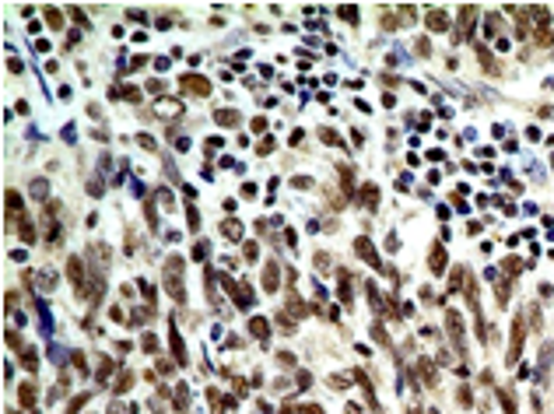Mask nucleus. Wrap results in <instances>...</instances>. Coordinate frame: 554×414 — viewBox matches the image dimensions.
Here are the masks:
<instances>
[{"instance_id":"obj_40","label":"nucleus","mask_w":554,"mask_h":414,"mask_svg":"<svg viewBox=\"0 0 554 414\" xmlns=\"http://www.w3.org/2000/svg\"><path fill=\"white\" fill-rule=\"evenodd\" d=\"M291 183H295V190H309L312 186V179H305V176H295Z\"/></svg>"},{"instance_id":"obj_28","label":"nucleus","mask_w":554,"mask_h":414,"mask_svg":"<svg viewBox=\"0 0 554 414\" xmlns=\"http://www.w3.org/2000/svg\"><path fill=\"white\" fill-rule=\"evenodd\" d=\"M113 369H116V361H113V358H102V365H98V379H109Z\"/></svg>"},{"instance_id":"obj_2","label":"nucleus","mask_w":554,"mask_h":414,"mask_svg":"<svg viewBox=\"0 0 554 414\" xmlns=\"http://www.w3.org/2000/svg\"><path fill=\"white\" fill-rule=\"evenodd\" d=\"M523 337H526V316H516V320H512V344H509V361H505V365H516V361H519Z\"/></svg>"},{"instance_id":"obj_6","label":"nucleus","mask_w":554,"mask_h":414,"mask_svg":"<svg viewBox=\"0 0 554 414\" xmlns=\"http://www.w3.org/2000/svg\"><path fill=\"white\" fill-rule=\"evenodd\" d=\"M57 211H60L57 204H46V207H42V232H46V239H49V242H53V239L60 235V221H57Z\"/></svg>"},{"instance_id":"obj_37","label":"nucleus","mask_w":554,"mask_h":414,"mask_svg":"<svg viewBox=\"0 0 554 414\" xmlns=\"http://www.w3.org/2000/svg\"><path fill=\"white\" fill-rule=\"evenodd\" d=\"M207 242H197V246H193V260H204V256H207Z\"/></svg>"},{"instance_id":"obj_10","label":"nucleus","mask_w":554,"mask_h":414,"mask_svg":"<svg viewBox=\"0 0 554 414\" xmlns=\"http://www.w3.org/2000/svg\"><path fill=\"white\" fill-rule=\"evenodd\" d=\"M154 109H158V116H165V120H176V116L183 113V102H176V98H161Z\"/></svg>"},{"instance_id":"obj_30","label":"nucleus","mask_w":554,"mask_h":414,"mask_svg":"<svg viewBox=\"0 0 554 414\" xmlns=\"http://www.w3.org/2000/svg\"><path fill=\"white\" fill-rule=\"evenodd\" d=\"M242 256H246L249 264H253V260L260 256V246H256V242H246V246H242Z\"/></svg>"},{"instance_id":"obj_3","label":"nucleus","mask_w":554,"mask_h":414,"mask_svg":"<svg viewBox=\"0 0 554 414\" xmlns=\"http://www.w3.org/2000/svg\"><path fill=\"white\" fill-rule=\"evenodd\" d=\"M446 327H449V341L456 344L460 354H467V344H463V320H460V313L456 309H449L446 313Z\"/></svg>"},{"instance_id":"obj_11","label":"nucleus","mask_w":554,"mask_h":414,"mask_svg":"<svg viewBox=\"0 0 554 414\" xmlns=\"http://www.w3.org/2000/svg\"><path fill=\"white\" fill-rule=\"evenodd\" d=\"M428 267H431V274H442V271H446V249H442V242H435V249H431V256H428Z\"/></svg>"},{"instance_id":"obj_5","label":"nucleus","mask_w":554,"mask_h":414,"mask_svg":"<svg viewBox=\"0 0 554 414\" xmlns=\"http://www.w3.org/2000/svg\"><path fill=\"white\" fill-rule=\"evenodd\" d=\"M354 253H358V256L365 260V264H372L375 271H386V264L379 260V253H375V246H372L368 239H358V242H354Z\"/></svg>"},{"instance_id":"obj_34","label":"nucleus","mask_w":554,"mask_h":414,"mask_svg":"<svg viewBox=\"0 0 554 414\" xmlns=\"http://www.w3.org/2000/svg\"><path fill=\"white\" fill-rule=\"evenodd\" d=\"M39 284H42V288H53V284H57V274H53V271H42V274H39Z\"/></svg>"},{"instance_id":"obj_48","label":"nucleus","mask_w":554,"mask_h":414,"mask_svg":"<svg viewBox=\"0 0 554 414\" xmlns=\"http://www.w3.org/2000/svg\"><path fill=\"white\" fill-rule=\"evenodd\" d=\"M7 344H11V347H21V337H18L14 330H7Z\"/></svg>"},{"instance_id":"obj_8","label":"nucleus","mask_w":554,"mask_h":414,"mask_svg":"<svg viewBox=\"0 0 554 414\" xmlns=\"http://www.w3.org/2000/svg\"><path fill=\"white\" fill-rule=\"evenodd\" d=\"M449 28V18H446V11H438V7H428V32H446Z\"/></svg>"},{"instance_id":"obj_47","label":"nucleus","mask_w":554,"mask_h":414,"mask_svg":"<svg viewBox=\"0 0 554 414\" xmlns=\"http://www.w3.org/2000/svg\"><path fill=\"white\" fill-rule=\"evenodd\" d=\"M460 404H463V407H467V404H474V397H470V390H467V386L460 390Z\"/></svg>"},{"instance_id":"obj_18","label":"nucleus","mask_w":554,"mask_h":414,"mask_svg":"<svg viewBox=\"0 0 554 414\" xmlns=\"http://www.w3.org/2000/svg\"><path fill=\"white\" fill-rule=\"evenodd\" d=\"M18 400H21V407H32V404H35V386H32V383H21V386H18Z\"/></svg>"},{"instance_id":"obj_4","label":"nucleus","mask_w":554,"mask_h":414,"mask_svg":"<svg viewBox=\"0 0 554 414\" xmlns=\"http://www.w3.org/2000/svg\"><path fill=\"white\" fill-rule=\"evenodd\" d=\"M67 277H70V284L77 288V295H84V288H88V277H84V260L70 256V260H67Z\"/></svg>"},{"instance_id":"obj_49","label":"nucleus","mask_w":554,"mask_h":414,"mask_svg":"<svg viewBox=\"0 0 554 414\" xmlns=\"http://www.w3.org/2000/svg\"><path fill=\"white\" fill-rule=\"evenodd\" d=\"M302 414H323V407H319V404H305V407H302Z\"/></svg>"},{"instance_id":"obj_36","label":"nucleus","mask_w":554,"mask_h":414,"mask_svg":"<svg viewBox=\"0 0 554 414\" xmlns=\"http://www.w3.org/2000/svg\"><path fill=\"white\" fill-rule=\"evenodd\" d=\"M137 144L144 147V151H158V144H154V140L147 137V134H140V137H137Z\"/></svg>"},{"instance_id":"obj_45","label":"nucleus","mask_w":554,"mask_h":414,"mask_svg":"<svg viewBox=\"0 0 554 414\" xmlns=\"http://www.w3.org/2000/svg\"><path fill=\"white\" fill-rule=\"evenodd\" d=\"M190 228H193V232H197V228H200V214H197V211H193V207H190Z\"/></svg>"},{"instance_id":"obj_50","label":"nucleus","mask_w":554,"mask_h":414,"mask_svg":"<svg viewBox=\"0 0 554 414\" xmlns=\"http://www.w3.org/2000/svg\"><path fill=\"white\" fill-rule=\"evenodd\" d=\"M277 361H281V365H295V358H291L288 351H281V354H277Z\"/></svg>"},{"instance_id":"obj_1","label":"nucleus","mask_w":554,"mask_h":414,"mask_svg":"<svg viewBox=\"0 0 554 414\" xmlns=\"http://www.w3.org/2000/svg\"><path fill=\"white\" fill-rule=\"evenodd\" d=\"M179 271H183V256H169V264H165V277H161V284H165V291L183 305L186 302V291H183V281H179Z\"/></svg>"},{"instance_id":"obj_9","label":"nucleus","mask_w":554,"mask_h":414,"mask_svg":"<svg viewBox=\"0 0 554 414\" xmlns=\"http://www.w3.org/2000/svg\"><path fill=\"white\" fill-rule=\"evenodd\" d=\"M263 288H267V291H277V288H281V267H277L274 260L263 267Z\"/></svg>"},{"instance_id":"obj_39","label":"nucleus","mask_w":554,"mask_h":414,"mask_svg":"<svg viewBox=\"0 0 554 414\" xmlns=\"http://www.w3.org/2000/svg\"><path fill=\"white\" fill-rule=\"evenodd\" d=\"M417 57H431V46H428V39H417Z\"/></svg>"},{"instance_id":"obj_26","label":"nucleus","mask_w":554,"mask_h":414,"mask_svg":"<svg viewBox=\"0 0 554 414\" xmlns=\"http://www.w3.org/2000/svg\"><path fill=\"white\" fill-rule=\"evenodd\" d=\"M21 365H25V369H28V372H35V369H39V354H35V351H32V347H28V351H25V354H21Z\"/></svg>"},{"instance_id":"obj_46","label":"nucleus","mask_w":554,"mask_h":414,"mask_svg":"<svg viewBox=\"0 0 554 414\" xmlns=\"http://www.w3.org/2000/svg\"><path fill=\"white\" fill-rule=\"evenodd\" d=\"M316 267H319V271H326V267H330V260H326V253H316Z\"/></svg>"},{"instance_id":"obj_25","label":"nucleus","mask_w":554,"mask_h":414,"mask_svg":"<svg viewBox=\"0 0 554 414\" xmlns=\"http://www.w3.org/2000/svg\"><path fill=\"white\" fill-rule=\"evenodd\" d=\"M288 313H291V316H305L309 309H305V302H298V295H291V298H288Z\"/></svg>"},{"instance_id":"obj_27","label":"nucleus","mask_w":554,"mask_h":414,"mask_svg":"<svg viewBox=\"0 0 554 414\" xmlns=\"http://www.w3.org/2000/svg\"><path fill=\"white\" fill-rule=\"evenodd\" d=\"M46 21H49V28H64V18L57 7H46Z\"/></svg>"},{"instance_id":"obj_51","label":"nucleus","mask_w":554,"mask_h":414,"mask_svg":"<svg viewBox=\"0 0 554 414\" xmlns=\"http://www.w3.org/2000/svg\"><path fill=\"white\" fill-rule=\"evenodd\" d=\"M347 414H361V407H354V404H347Z\"/></svg>"},{"instance_id":"obj_20","label":"nucleus","mask_w":554,"mask_h":414,"mask_svg":"<svg viewBox=\"0 0 554 414\" xmlns=\"http://www.w3.org/2000/svg\"><path fill=\"white\" fill-rule=\"evenodd\" d=\"M172 351H176V365H186V344L176 330H172Z\"/></svg>"},{"instance_id":"obj_17","label":"nucleus","mask_w":554,"mask_h":414,"mask_svg":"<svg viewBox=\"0 0 554 414\" xmlns=\"http://www.w3.org/2000/svg\"><path fill=\"white\" fill-rule=\"evenodd\" d=\"M417 372L424 376L428 390H435V369H431V361H428V358H417Z\"/></svg>"},{"instance_id":"obj_21","label":"nucleus","mask_w":554,"mask_h":414,"mask_svg":"<svg viewBox=\"0 0 554 414\" xmlns=\"http://www.w3.org/2000/svg\"><path fill=\"white\" fill-rule=\"evenodd\" d=\"M221 235H225V239H239V235H242V225H239L235 218H228V221L221 225Z\"/></svg>"},{"instance_id":"obj_44","label":"nucleus","mask_w":554,"mask_h":414,"mask_svg":"<svg viewBox=\"0 0 554 414\" xmlns=\"http://www.w3.org/2000/svg\"><path fill=\"white\" fill-rule=\"evenodd\" d=\"M18 309V291H7V313Z\"/></svg>"},{"instance_id":"obj_41","label":"nucleus","mask_w":554,"mask_h":414,"mask_svg":"<svg viewBox=\"0 0 554 414\" xmlns=\"http://www.w3.org/2000/svg\"><path fill=\"white\" fill-rule=\"evenodd\" d=\"M530 323H533V330H540V309L537 305H530Z\"/></svg>"},{"instance_id":"obj_13","label":"nucleus","mask_w":554,"mask_h":414,"mask_svg":"<svg viewBox=\"0 0 554 414\" xmlns=\"http://www.w3.org/2000/svg\"><path fill=\"white\" fill-rule=\"evenodd\" d=\"M214 123H217V127H235V123H239V113H235V109H214Z\"/></svg>"},{"instance_id":"obj_14","label":"nucleus","mask_w":554,"mask_h":414,"mask_svg":"<svg viewBox=\"0 0 554 414\" xmlns=\"http://www.w3.org/2000/svg\"><path fill=\"white\" fill-rule=\"evenodd\" d=\"M474 18H477V7H460V25H463V35L474 32Z\"/></svg>"},{"instance_id":"obj_33","label":"nucleus","mask_w":554,"mask_h":414,"mask_svg":"<svg viewBox=\"0 0 554 414\" xmlns=\"http://www.w3.org/2000/svg\"><path fill=\"white\" fill-rule=\"evenodd\" d=\"M88 397H91V393H81V397H77V400H70V407H67V414H77V411H81V407H84V400H88Z\"/></svg>"},{"instance_id":"obj_7","label":"nucleus","mask_w":554,"mask_h":414,"mask_svg":"<svg viewBox=\"0 0 554 414\" xmlns=\"http://www.w3.org/2000/svg\"><path fill=\"white\" fill-rule=\"evenodd\" d=\"M183 91H186V95H207L210 81L200 77V74H183Z\"/></svg>"},{"instance_id":"obj_32","label":"nucleus","mask_w":554,"mask_h":414,"mask_svg":"<svg viewBox=\"0 0 554 414\" xmlns=\"http://www.w3.org/2000/svg\"><path fill=\"white\" fill-rule=\"evenodd\" d=\"M337 14H341L344 21H358V7H337Z\"/></svg>"},{"instance_id":"obj_19","label":"nucleus","mask_w":554,"mask_h":414,"mask_svg":"<svg viewBox=\"0 0 554 414\" xmlns=\"http://www.w3.org/2000/svg\"><path fill=\"white\" fill-rule=\"evenodd\" d=\"M498 400H502L505 414H516V397H512V390H509V386H498Z\"/></svg>"},{"instance_id":"obj_35","label":"nucleus","mask_w":554,"mask_h":414,"mask_svg":"<svg viewBox=\"0 0 554 414\" xmlns=\"http://www.w3.org/2000/svg\"><path fill=\"white\" fill-rule=\"evenodd\" d=\"M319 137L326 140V144H341V137H337V134L330 130V127H323V130H319Z\"/></svg>"},{"instance_id":"obj_38","label":"nucleus","mask_w":554,"mask_h":414,"mask_svg":"<svg viewBox=\"0 0 554 414\" xmlns=\"http://www.w3.org/2000/svg\"><path fill=\"white\" fill-rule=\"evenodd\" d=\"M484 32H487V35H494V32H498V14H491V18L484 21Z\"/></svg>"},{"instance_id":"obj_23","label":"nucleus","mask_w":554,"mask_h":414,"mask_svg":"<svg viewBox=\"0 0 554 414\" xmlns=\"http://www.w3.org/2000/svg\"><path fill=\"white\" fill-rule=\"evenodd\" d=\"M179 393H176V411L179 414H186V407H190V393H186V386H176Z\"/></svg>"},{"instance_id":"obj_15","label":"nucleus","mask_w":554,"mask_h":414,"mask_svg":"<svg viewBox=\"0 0 554 414\" xmlns=\"http://www.w3.org/2000/svg\"><path fill=\"white\" fill-rule=\"evenodd\" d=\"M341 302H344V305H351V302H354V291H351V274H347V271H341Z\"/></svg>"},{"instance_id":"obj_12","label":"nucleus","mask_w":554,"mask_h":414,"mask_svg":"<svg viewBox=\"0 0 554 414\" xmlns=\"http://www.w3.org/2000/svg\"><path fill=\"white\" fill-rule=\"evenodd\" d=\"M361 204L368 207V211L379 207V186H375V183H365V186H361Z\"/></svg>"},{"instance_id":"obj_24","label":"nucleus","mask_w":554,"mask_h":414,"mask_svg":"<svg viewBox=\"0 0 554 414\" xmlns=\"http://www.w3.org/2000/svg\"><path fill=\"white\" fill-rule=\"evenodd\" d=\"M18 232H21V239H25V242H35V228H32V221H28V218H21Z\"/></svg>"},{"instance_id":"obj_43","label":"nucleus","mask_w":554,"mask_h":414,"mask_svg":"<svg viewBox=\"0 0 554 414\" xmlns=\"http://www.w3.org/2000/svg\"><path fill=\"white\" fill-rule=\"evenodd\" d=\"M88 193H91V197H102V183L91 179V183H88Z\"/></svg>"},{"instance_id":"obj_31","label":"nucleus","mask_w":554,"mask_h":414,"mask_svg":"<svg viewBox=\"0 0 554 414\" xmlns=\"http://www.w3.org/2000/svg\"><path fill=\"white\" fill-rule=\"evenodd\" d=\"M523 267H526V264H523V260H516V256H509V260H505V271H509V274H519Z\"/></svg>"},{"instance_id":"obj_42","label":"nucleus","mask_w":554,"mask_h":414,"mask_svg":"<svg viewBox=\"0 0 554 414\" xmlns=\"http://www.w3.org/2000/svg\"><path fill=\"white\" fill-rule=\"evenodd\" d=\"M144 211H147V225H151V228H158V214H154V204H147Z\"/></svg>"},{"instance_id":"obj_16","label":"nucleus","mask_w":554,"mask_h":414,"mask_svg":"<svg viewBox=\"0 0 554 414\" xmlns=\"http://www.w3.org/2000/svg\"><path fill=\"white\" fill-rule=\"evenodd\" d=\"M249 334H253V337H260V341H263V337H267V334H270V323H267V320H263V316H256V320H249Z\"/></svg>"},{"instance_id":"obj_29","label":"nucleus","mask_w":554,"mask_h":414,"mask_svg":"<svg viewBox=\"0 0 554 414\" xmlns=\"http://www.w3.org/2000/svg\"><path fill=\"white\" fill-rule=\"evenodd\" d=\"M130 386H134V372H123V376H120V383H116V393H127Z\"/></svg>"},{"instance_id":"obj_22","label":"nucleus","mask_w":554,"mask_h":414,"mask_svg":"<svg viewBox=\"0 0 554 414\" xmlns=\"http://www.w3.org/2000/svg\"><path fill=\"white\" fill-rule=\"evenodd\" d=\"M28 190H32V197L46 200V193H49V183H46V179H32V186H28Z\"/></svg>"}]
</instances>
